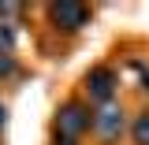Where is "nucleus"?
<instances>
[{"label": "nucleus", "mask_w": 149, "mask_h": 145, "mask_svg": "<svg viewBox=\"0 0 149 145\" xmlns=\"http://www.w3.org/2000/svg\"><path fill=\"white\" fill-rule=\"evenodd\" d=\"M56 145H82V142H67V138H56Z\"/></svg>", "instance_id": "nucleus-8"}, {"label": "nucleus", "mask_w": 149, "mask_h": 145, "mask_svg": "<svg viewBox=\"0 0 149 145\" xmlns=\"http://www.w3.org/2000/svg\"><path fill=\"white\" fill-rule=\"evenodd\" d=\"M127 130H130V142L134 145H149V112L134 115V123H127Z\"/></svg>", "instance_id": "nucleus-5"}, {"label": "nucleus", "mask_w": 149, "mask_h": 145, "mask_svg": "<svg viewBox=\"0 0 149 145\" xmlns=\"http://www.w3.org/2000/svg\"><path fill=\"white\" fill-rule=\"evenodd\" d=\"M93 134L101 138L104 145H116L123 134H127V112L119 101H108V104H101V108L93 112Z\"/></svg>", "instance_id": "nucleus-2"}, {"label": "nucleus", "mask_w": 149, "mask_h": 145, "mask_svg": "<svg viewBox=\"0 0 149 145\" xmlns=\"http://www.w3.org/2000/svg\"><path fill=\"white\" fill-rule=\"evenodd\" d=\"M11 52H15V30H11V22H0V56Z\"/></svg>", "instance_id": "nucleus-6"}, {"label": "nucleus", "mask_w": 149, "mask_h": 145, "mask_svg": "<svg viewBox=\"0 0 149 145\" xmlns=\"http://www.w3.org/2000/svg\"><path fill=\"white\" fill-rule=\"evenodd\" d=\"M45 15H49V22H52L60 34H78V30H86V26H90V8H86V4H78V0L49 4V8H45Z\"/></svg>", "instance_id": "nucleus-3"}, {"label": "nucleus", "mask_w": 149, "mask_h": 145, "mask_svg": "<svg viewBox=\"0 0 149 145\" xmlns=\"http://www.w3.org/2000/svg\"><path fill=\"white\" fill-rule=\"evenodd\" d=\"M93 127V112L86 101H63L56 112V138H67V142H82Z\"/></svg>", "instance_id": "nucleus-1"}, {"label": "nucleus", "mask_w": 149, "mask_h": 145, "mask_svg": "<svg viewBox=\"0 0 149 145\" xmlns=\"http://www.w3.org/2000/svg\"><path fill=\"white\" fill-rule=\"evenodd\" d=\"M116 89H119V74L112 67H93L86 74V97L97 101V108L108 104V101H116Z\"/></svg>", "instance_id": "nucleus-4"}, {"label": "nucleus", "mask_w": 149, "mask_h": 145, "mask_svg": "<svg viewBox=\"0 0 149 145\" xmlns=\"http://www.w3.org/2000/svg\"><path fill=\"white\" fill-rule=\"evenodd\" d=\"M11 74H19L15 56H0V78H11Z\"/></svg>", "instance_id": "nucleus-7"}, {"label": "nucleus", "mask_w": 149, "mask_h": 145, "mask_svg": "<svg viewBox=\"0 0 149 145\" xmlns=\"http://www.w3.org/2000/svg\"><path fill=\"white\" fill-rule=\"evenodd\" d=\"M0 123H4V108H0Z\"/></svg>", "instance_id": "nucleus-9"}]
</instances>
